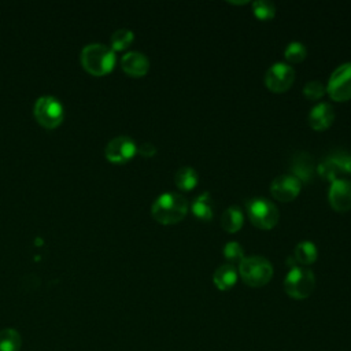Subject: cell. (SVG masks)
<instances>
[{
  "instance_id": "1",
  "label": "cell",
  "mask_w": 351,
  "mask_h": 351,
  "mask_svg": "<svg viewBox=\"0 0 351 351\" xmlns=\"http://www.w3.org/2000/svg\"><path fill=\"white\" fill-rule=\"evenodd\" d=\"M186 213V199L176 192H165L159 195L151 206L152 218L163 225H174L182 221Z\"/></svg>"
},
{
  "instance_id": "2",
  "label": "cell",
  "mask_w": 351,
  "mask_h": 351,
  "mask_svg": "<svg viewBox=\"0 0 351 351\" xmlns=\"http://www.w3.org/2000/svg\"><path fill=\"white\" fill-rule=\"evenodd\" d=\"M80 58L84 69L93 75H104L110 73L117 62L114 49L103 43L86 44L82 48Z\"/></svg>"
},
{
  "instance_id": "3",
  "label": "cell",
  "mask_w": 351,
  "mask_h": 351,
  "mask_svg": "<svg viewBox=\"0 0 351 351\" xmlns=\"http://www.w3.org/2000/svg\"><path fill=\"white\" fill-rule=\"evenodd\" d=\"M239 274L244 284L252 288L266 285L273 277V266L263 256H247L239 263Z\"/></svg>"
},
{
  "instance_id": "4",
  "label": "cell",
  "mask_w": 351,
  "mask_h": 351,
  "mask_svg": "<svg viewBox=\"0 0 351 351\" xmlns=\"http://www.w3.org/2000/svg\"><path fill=\"white\" fill-rule=\"evenodd\" d=\"M315 287L314 273L303 266H292L284 280L285 293L296 300L308 298Z\"/></svg>"
},
{
  "instance_id": "5",
  "label": "cell",
  "mask_w": 351,
  "mask_h": 351,
  "mask_svg": "<svg viewBox=\"0 0 351 351\" xmlns=\"http://www.w3.org/2000/svg\"><path fill=\"white\" fill-rule=\"evenodd\" d=\"M245 207L248 219L258 229L269 230L274 228L280 219V213L276 204L262 196L250 199L245 203Z\"/></svg>"
},
{
  "instance_id": "6",
  "label": "cell",
  "mask_w": 351,
  "mask_h": 351,
  "mask_svg": "<svg viewBox=\"0 0 351 351\" xmlns=\"http://www.w3.org/2000/svg\"><path fill=\"white\" fill-rule=\"evenodd\" d=\"M33 114L40 125L48 129H53L63 121L64 108L58 97L52 95H44L36 100Z\"/></svg>"
},
{
  "instance_id": "7",
  "label": "cell",
  "mask_w": 351,
  "mask_h": 351,
  "mask_svg": "<svg viewBox=\"0 0 351 351\" xmlns=\"http://www.w3.org/2000/svg\"><path fill=\"white\" fill-rule=\"evenodd\" d=\"M326 92L335 101H347L351 99V62L341 63L332 71Z\"/></svg>"
},
{
  "instance_id": "8",
  "label": "cell",
  "mask_w": 351,
  "mask_h": 351,
  "mask_svg": "<svg viewBox=\"0 0 351 351\" xmlns=\"http://www.w3.org/2000/svg\"><path fill=\"white\" fill-rule=\"evenodd\" d=\"M295 81V70L284 62L271 64L265 74V85L269 90L281 93L288 90Z\"/></svg>"
},
{
  "instance_id": "9",
  "label": "cell",
  "mask_w": 351,
  "mask_h": 351,
  "mask_svg": "<svg viewBox=\"0 0 351 351\" xmlns=\"http://www.w3.org/2000/svg\"><path fill=\"white\" fill-rule=\"evenodd\" d=\"M136 152L137 145L129 136H115L107 143L104 148L106 158L112 163H125L130 160Z\"/></svg>"
},
{
  "instance_id": "10",
  "label": "cell",
  "mask_w": 351,
  "mask_h": 351,
  "mask_svg": "<svg viewBox=\"0 0 351 351\" xmlns=\"http://www.w3.org/2000/svg\"><path fill=\"white\" fill-rule=\"evenodd\" d=\"M302 189V182L292 174H282L276 177L270 184V193L280 202L293 200Z\"/></svg>"
},
{
  "instance_id": "11",
  "label": "cell",
  "mask_w": 351,
  "mask_h": 351,
  "mask_svg": "<svg viewBox=\"0 0 351 351\" xmlns=\"http://www.w3.org/2000/svg\"><path fill=\"white\" fill-rule=\"evenodd\" d=\"M329 203L336 211L351 210V181L337 178L329 188Z\"/></svg>"
},
{
  "instance_id": "12",
  "label": "cell",
  "mask_w": 351,
  "mask_h": 351,
  "mask_svg": "<svg viewBox=\"0 0 351 351\" xmlns=\"http://www.w3.org/2000/svg\"><path fill=\"white\" fill-rule=\"evenodd\" d=\"M121 66L126 74L132 77H143L149 70V60L143 52L129 51L122 56Z\"/></svg>"
},
{
  "instance_id": "13",
  "label": "cell",
  "mask_w": 351,
  "mask_h": 351,
  "mask_svg": "<svg viewBox=\"0 0 351 351\" xmlns=\"http://www.w3.org/2000/svg\"><path fill=\"white\" fill-rule=\"evenodd\" d=\"M291 171H292V176L296 177L300 182H308L313 178V173H314L313 156L304 151L296 152L292 156Z\"/></svg>"
},
{
  "instance_id": "14",
  "label": "cell",
  "mask_w": 351,
  "mask_h": 351,
  "mask_svg": "<svg viewBox=\"0 0 351 351\" xmlns=\"http://www.w3.org/2000/svg\"><path fill=\"white\" fill-rule=\"evenodd\" d=\"M335 121V111L329 103H318L308 114V123L314 130H325Z\"/></svg>"
},
{
  "instance_id": "15",
  "label": "cell",
  "mask_w": 351,
  "mask_h": 351,
  "mask_svg": "<svg viewBox=\"0 0 351 351\" xmlns=\"http://www.w3.org/2000/svg\"><path fill=\"white\" fill-rule=\"evenodd\" d=\"M239 271L233 265H221L213 274V282L219 291H229L237 282Z\"/></svg>"
},
{
  "instance_id": "16",
  "label": "cell",
  "mask_w": 351,
  "mask_h": 351,
  "mask_svg": "<svg viewBox=\"0 0 351 351\" xmlns=\"http://www.w3.org/2000/svg\"><path fill=\"white\" fill-rule=\"evenodd\" d=\"M243 222H244V214L241 208L237 206L228 207L221 217V226L223 230L229 233L239 232L243 226Z\"/></svg>"
},
{
  "instance_id": "17",
  "label": "cell",
  "mask_w": 351,
  "mask_h": 351,
  "mask_svg": "<svg viewBox=\"0 0 351 351\" xmlns=\"http://www.w3.org/2000/svg\"><path fill=\"white\" fill-rule=\"evenodd\" d=\"M317 247L314 243L308 241V240H303L300 243L296 244L295 250H293V261L295 263H300L304 266L313 265L317 259Z\"/></svg>"
},
{
  "instance_id": "18",
  "label": "cell",
  "mask_w": 351,
  "mask_h": 351,
  "mask_svg": "<svg viewBox=\"0 0 351 351\" xmlns=\"http://www.w3.org/2000/svg\"><path fill=\"white\" fill-rule=\"evenodd\" d=\"M192 214L200 221H210L213 218V203L208 192H203L192 202Z\"/></svg>"
},
{
  "instance_id": "19",
  "label": "cell",
  "mask_w": 351,
  "mask_h": 351,
  "mask_svg": "<svg viewBox=\"0 0 351 351\" xmlns=\"http://www.w3.org/2000/svg\"><path fill=\"white\" fill-rule=\"evenodd\" d=\"M174 182L181 191H191L197 185L199 177H197V173L195 169H192L189 166H184L176 171Z\"/></svg>"
},
{
  "instance_id": "20",
  "label": "cell",
  "mask_w": 351,
  "mask_h": 351,
  "mask_svg": "<svg viewBox=\"0 0 351 351\" xmlns=\"http://www.w3.org/2000/svg\"><path fill=\"white\" fill-rule=\"evenodd\" d=\"M22 347V337L18 330L5 328L0 330V351H19Z\"/></svg>"
},
{
  "instance_id": "21",
  "label": "cell",
  "mask_w": 351,
  "mask_h": 351,
  "mask_svg": "<svg viewBox=\"0 0 351 351\" xmlns=\"http://www.w3.org/2000/svg\"><path fill=\"white\" fill-rule=\"evenodd\" d=\"M134 38V34L130 29H126V27H121V29H117L111 37H110V44H111V48L114 51H122L125 48H128L132 41Z\"/></svg>"
},
{
  "instance_id": "22",
  "label": "cell",
  "mask_w": 351,
  "mask_h": 351,
  "mask_svg": "<svg viewBox=\"0 0 351 351\" xmlns=\"http://www.w3.org/2000/svg\"><path fill=\"white\" fill-rule=\"evenodd\" d=\"M252 11L258 19L269 21L276 15V5L269 0H256L252 3Z\"/></svg>"
},
{
  "instance_id": "23",
  "label": "cell",
  "mask_w": 351,
  "mask_h": 351,
  "mask_svg": "<svg viewBox=\"0 0 351 351\" xmlns=\"http://www.w3.org/2000/svg\"><path fill=\"white\" fill-rule=\"evenodd\" d=\"M306 55H307V48L300 41H291L284 51V58L291 63L302 62L306 58Z\"/></svg>"
},
{
  "instance_id": "24",
  "label": "cell",
  "mask_w": 351,
  "mask_h": 351,
  "mask_svg": "<svg viewBox=\"0 0 351 351\" xmlns=\"http://www.w3.org/2000/svg\"><path fill=\"white\" fill-rule=\"evenodd\" d=\"M222 254L229 265H234V263L239 265L245 258L244 250L241 244H239L237 241H228L222 248Z\"/></svg>"
},
{
  "instance_id": "25",
  "label": "cell",
  "mask_w": 351,
  "mask_h": 351,
  "mask_svg": "<svg viewBox=\"0 0 351 351\" xmlns=\"http://www.w3.org/2000/svg\"><path fill=\"white\" fill-rule=\"evenodd\" d=\"M317 171H318V174H319L322 178H325V180H328V181H330V182H333L335 180H337V176H339V173H340L339 167H337V166L335 165V162L330 160L329 158H326L324 162H321V163L318 165Z\"/></svg>"
},
{
  "instance_id": "26",
  "label": "cell",
  "mask_w": 351,
  "mask_h": 351,
  "mask_svg": "<svg viewBox=\"0 0 351 351\" xmlns=\"http://www.w3.org/2000/svg\"><path fill=\"white\" fill-rule=\"evenodd\" d=\"M326 92V86L319 81H310L303 88V95L310 100L321 99Z\"/></svg>"
},
{
  "instance_id": "27",
  "label": "cell",
  "mask_w": 351,
  "mask_h": 351,
  "mask_svg": "<svg viewBox=\"0 0 351 351\" xmlns=\"http://www.w3.org/2000/svg\"><path fill=\"white\" fill-rule=\"evenodd\" d=\"M330 160L335 162V165L339 167L340 171L351 173V155L346 152H336L328 156Z\"/></svg>"
},
{
  "instance_id": "28",
  "label": "cell",
  "mask_w": 351,
  "mask_h": 351,
  "mask_svg": "<svg viewBox=\"0 0 351 351\" xmlns=\"http://www.w3.org/2000/svg\"><path fill=\"white\" fill-rule=\"evenodd\" d=\"M137 152L141 155V156H154L156 154V147L152 144V143H141L140 145H137Z\"/></svg>"
}]
</instances>
